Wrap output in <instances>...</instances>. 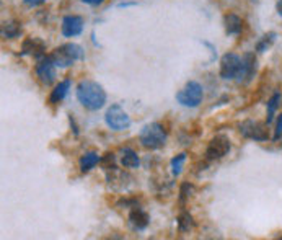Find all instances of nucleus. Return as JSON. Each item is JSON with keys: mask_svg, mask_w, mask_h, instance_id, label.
<instances>
[{"mask_svg": "<svg viewBox=\"0 0 282 240\" xmlns=\"http://www.w3.org/2000/svg\"><path fill=\"white\" fill-rule=\"evenodd\" d=\"M282 137V115L277 119V126H275V132H274V141H279Z\"/></svg>", "mask_w": 282, "mask_h": 240, "instance_id": "24", "label": "nucleus"}, {"mask_svg": "<svg viewBox=\"0 0 282 240\" xmlns=\"http://www.w3.org/2000/svg\"><path fill=\"white\" fill-rule=\"evenodd\" d=\"M100 155L97 152H87L85 155H82V159H80V170L83 173L85 172H90L97 163L100 162Z\"/></svg>", "mask_w": 282, "mask_h": 240, "instance_id": "17", "label": "nucleus"}, {"mask_svg": "<svg viewBox=\"0 0 282 240\" xmlns=\"http://www.w3.org/2000/svg\"><path fill=\"white\" fill-rule=\"evenodd\" d=\"M279 103H280V95L279 93H274L272 97L269 98V102H267V124L272 121L274 113H275V110H277Z\"/></svg>", "mask_w": 282, "mask_h": 240, "instance_id": "20", "label": "nucleus"}, {"mask_svg": "<svg viewBox=\"0 0 282 240\" xmlns=\"http://www.w3.org/2000/svg\"><path fill=\"white\" fill-rule=\"evenodd\" d=\"M254 72H256V58H254V54L246 53L245 56H243L241 64H240V71H238V74H236L235 79L238 82H248V80H251Z\"/></svg>", "mask_w": 282, "mask_h": 240, "instance_id": "10", "label": "nucleus"}, {"mask_svg": "<svg viewBox=\"0 0 282 240\" xmlns=\"http://www.w3.org/2000/svg\"><path fill=\"white\" fill-rule=\"evenodd\" d=\"M69 88H70V80H62L59 82V85H56V88L53 90V93H51V103L56 105L62 102L64 98H66V95L69 93Z\"/></svg>", "mask_w": 282, "mask_h": 240, "instance_id": "15", "label": "nucleus"}, {"mask_svg": "<svg viewBox=\"0 0 282 240\" xmlns=\"http://www.w3.org/2000/svg\"><path fill=\"white\" fill-rule=\"evenodd\" d=\"M129 222L136 230H144L147 225L150 224V217L144 209L139 206H134V209L129 212Z\"/></svg>", "mask_w": 282, "mask_h": 240, "instance_id": "12", "label": "nucleus"}, {"mask_svg": "<svg viewBox=\"0 0 282 240\" xmlns=\"http://www.w3.org/2000/svg\"><path fill=\"white\" fill-rule=\"evenodd\" d=\"M241 59L236 54L227 53L225 56H222L220 59V77L225 80H232L236 77V74L240 71Z\"/></svg>", "mask_w": 282, "mask_h": 240, "instance_id": "7", "label": "nucleus"}, {"mask_svg": "<svg viewBox=\"0 0 282 240\" xmlns=\"http://www.w3.org/2000/svg\"><path fill=\"white\" fill-rule=\"evenodd\" d=\"M25 4L28 5V7H38V5H41L44 0H23Z\"/></svg>", "mask_w": 282, "mask_h": 240, "instance_id": "25", "label": "nucleus"}, {"mask_svg": "<svg viewBox=\"0 0 282 240\" xmlns=\"http://www.w3.org/2000/svg\"><path fill=\"white\" fill-rule=\"evenodd\" d=\"M56 67L57 66L51 59V56L40 61V64L36 66V75L40 77V80L44 85H51L56 80Z\"/></svg>", "mask_w": 282, "mask_h": 240, "instance_id": "9", "label": "nucleus"}, {"mask_svg": "<svg viewBox=\"0 0 282 240\" xmlns=\"http://www.w3.org/2000/svg\"><path fill=\"white\" fill-rule=\"evenodd\" d=\"M202 97H204L202 87L194 80L188 82L183 90H179L176 93L178 102L183 106H188V108H196V106H199V103L202 102Z\"/></svg>", "mask_w": 282, "mask_h": 240, "instance_id": "4", "label": "nucleus"}, {"mask_svg": "<svg viewBox=\"0 0 282 240\" xmlns=\"http://www.w3.org/2000/svg\"><path fill=\"white\" fill-rule=\"evenodd\" d=\"M44 51H46V46L38 38H30V40L23 43V54H31L35 58H41V56H44Z\"/></svg>", "mask_w": 282, "mask_h": 240, "instance_id": "13", "label": "nucleus"}, {"mask_svg": "<svg viewBox=\"0 0 282 240\" xmlns=\"http://www.w3.org/2000/svg\"><path fill=\"white\" fill-rule=\"evenodd\" d=\"M274 38H275V35H274V33H269V35H266V36L262 38V40L258 43V46H256V49H258L259 53L266 51V48H267V46H271V44H272Z\"/></svg>", "mask_w": 282, "mask_h": 240, "instance_id": "22", "label": "nucleus"}, {"mask_svg": "<svg viewBox=\"0 0 282 240\" xmlns=\"http://www.w3.org/2000/svg\"><path fill=\"white\" fill-rule=\"evenodd\" d=\"M178 225H179V230H181V232H188L189 229H193L194 222H193V217H191V214L186 212V211H183L181 214H179Z\"/></svg>", "mask_w": 282, "mask_h": 240, "instance_id": "19", "label": "nucleus"}, {"mask_svg": "<svg viewBox=\"0 0 282 240\" xmlns=\"http://www.w3.org/2000/svg\"><path fill=\"white\" fill-rule=\"evenodd\" d=\"M82 2L88 5H100V4H103L105 0H82Z\"/></svg>", "mask_w": 282, "mask_h": 240, "instance_id": "26", "label": "nucleus"}, {"mask_svg": "<svg viewBox=\"0 0 282 240\" xmlns=\"http://www.w3.org/2000/svg\"><path fill=\"white\" fill-rule=\"evenodd\" d=\"M105 121L114 131H124L131 126L129 115L119 105H111L105 115Z\"/></svg>", "mask_w": 282, "mask_h": 240, "instance_id": "5", "label": "nucleus"}, {"mask_svg": "<svg viewBox=\"0 0 282 240\" xmlns=\"http://www.w3.org/2000/svg\"><path fill=\"white\" fill-rule=\"evenodd\" d=\"M186 160V154H179L176 155L175 159L171 160V173L178 176L179 173H181V168H183V163Z\"/></svg>", "mask_w": 282, "mask_h": 240, "instance_id": "21", "label": "nucleus"}, {"mask_svg": "<svg viewBox=\"0 0 282 240\" xmlns=\"http://www.w3.org/2000/svg\"><path fill=\"white\" fill-rule=\"evenodd\" d=\"M22 33V25L15 22V20H10V22H5L4 23V28H2V35L5 38H9V40H14V38H18Z\"/></svg>", "mask_w": 282, "mask_h": 240, "instance_id": "18", "label": "nucleus"}, {"mask_svg": "<svg viewBox=\"0 0 282 240\" xmlns=\"http://www.w3.org/2000/svg\"><path fill=\"white\" fill-rule=\"evenodd\" d=\"M121 163H123V167H126V168H139L140 159L132 149L126 147L121 150Z\"/></svg>", "mask_w": 282, "mask_h": 240, "instance_id": "14", "label": "nucleus"}, {"mask_svg": "<svg viewBox=\"0 0 282 240\" xmlns=\"http://www.w3.org/2000/svg\"><path fill=\"white\" fill-rule=\"evenodd\" d=\"M51 59H53V62L57 67H62V69L69 67V66H72L75 61L83 59V49L75 43L62 44L56 51H53Z\"/></svg>", "mask_w": 282, "mask_h": 240, "instance_id": "3", "label": "nucleus"}, {"mask_svg": "<svg viewBox=\"0 0 282 240\" xmlns=\"http://www.w3.org/2000/svg\"><path fill=\"white\" fill-rule=\"evenodd\" d=\"M77 100L82 106L90 111H97L103 108L106 103V93L103 87L93 80H82L77 85Z\"/></svg>", "mask_w": 282, "mask_h": 240, "instance_id": "1", "label": "nucleus"}, {"mask_svg": "<svg viewBox=\"0 0 282 240\" xmlns=\"http://www.w3.org/2000/svg\"><path fill=\"white\" fill-rule=\"evenodd\" d=\"M83 30V20L77 15H67L62 20V35L67 38L79 36Z\"/></svg>", "mask_w": 282, "mask_h": 240, "instance_id": "11", "label": "nucleus"}, {"mask_svg": "<svg viewBox=\"0 0 282 240\" xmlns=\"http://www.w3.org/2000/svg\"><path fill=\"white\" fill-rule=\"evenodd\" d=\"M277 12H279V15L282 17V0H279V2H277Z\"/></svg>", "mask_w": 282, "mask_h": 240, "instance_id": "27", "label": "nucleus"}, {"mask_svg": "<svg viewBox=\"0 0 282 240\" xmlns=\"http://www.w3.org/2000/svg\"><path fill=\"white\" fill-rule=\"evenodd\" d=\"M230 152V141L227 136L219 134L215 136L212 141L209 142L207 150H206V155L209 160H217V159H222V157H225Z\"/></svg>", "mask_w": 282, "mask_h": 240, "instance_id": "6", "label": "nucleus"}, {"mask_svg": "<svg viewBox=\"0 0 282 240\" xmlns=\"http://www.w3.org/2000/svg\"><path fill=\"white\" fill-rule=\"evenodd\" d=\"M139 141L145 149L157 150V149L165 146L166 131L160 123H150V124H147L142 131H140Z\"/></svg>", "mask_w": 282, "mask_h": 240, "instance_id": "2", "label": "nucleus"}, {"mask_svg": "<svg viewBox=\"0 0 282 240\" xmlns=\"http://www.w3.org/2000/svg\"><path fill=\"white\" fill-rule=\"evenodd\" d=\"M223 25H225L227 35H238L241 31V18L233 14H228L223 18Z\"/></svg>", "mask_w": 282, "mask_h": 240, "instance_id": "16", "label": "nucleus"}, {"mask_svg": "<svg viewBox=\"0 0 282 240\" xmlns=\"http://www.w3.org/2000/svg\"><path fill=\"white\" fill-rule=\"evenodd\" d=\"M191 191H193V186H191L189 183H184V185L181 186V191H179V198H181V203H184V201L188 199Z\"/></svg>", "mask_w": 282, "mask_h": 240, "instance_id": "23", "label": "nucleus"}, {"mask_svg": "<svg viewBox=\"0 0 282 240\" xmlns=\"http://www.w3.org/2000/svg\"><path fill=\"white\" fill-rule=\"evenodd\" d=\"M240 132L248 139H254V141H267V129L264 124H261L258 121H245L240 124Z\"/></svg>", "mask_w": 282, "mask_h": 240, "instance_id": "8", "label": "nucleus"}]
</instances>
